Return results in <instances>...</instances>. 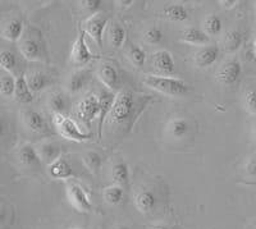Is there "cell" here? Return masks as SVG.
<instances>
[{
    "label": "cell",
    "mask_w": 256,
    "mask_h": 229,
    "mask_svg": "<svg viewBox=\"0 0 256 229\" xmlns=\"http://www.w3.org/2000/svg\"><path fill=\"white\" fill-rule=\"evenodd\" d=\"M142 84L158 92L166 94L169 96H182L188 91V86L186 82L180 78H174V77L146 74L142 80Z\"/></svg>",
    "instance_id": "6da1fadb"
},
{
    "label": "cell",
    "mask_w": 256,
    "mask_h": 229,
    "mask_svg": "<svg viewBox=\"0 0 256 229\" xmlns=\"http://www.w3.org/2000/svg\"><path fill=\"white\" fill-rule=\"evenodd\" d=\"M134 106V94L130 90L120 91L118 95H116L113 108H112L110 114H109L110 122L116 123V124H122V123H124L132 116Z\"/></svg>",
    "instance_id": "7a4b0ae2"
},
{
    "label": "cell",
    "mask_w": 256,
    "mask_h": 229,
    "mask_svg": "<svg viewBox=\"0 0 256 229\" xmlns=\"http://www.w3.org/2000/svg\"><path fill=\"white\" fill-rule=\"evenodd\" d=\"M54 126L60 136L73 142H84L91 138L90 134H84L78 128V126L72 119L63 114H54Z\"/></svg>",
    "instance_id": "3957f363"
},
{
    "label": "cell",
    "mask_w": 256,
    "mask_h": 229,
    "mask_svg": "<svg viewBox=\"0 0 256 229\" xmlns=\"http://www.w3.org/2000/svg\"><path fill=\"white\" fill-rule=\"evenodd\" d=\"M100 114V98L96 95L86 96L77 106V116L82 122L90 124Z\"/></svg>",
    "instance_id": "277c9868"
},
{
    "label": "cell",
    "mask_w": 256,
    "mask_h": 229,
    "mask_svg": "<svg viewBox=\"0 0 256 229\" xmlns=\"http://www.w3.org/2000/svg\"><path fill=\"white\" fill-rule=\"evenodd\" d=\"M96 56L92 54L88 49V44H86V38H84V32L80 31L78 36H77L76 41L73 44L72 52H70V59L76 66H84L92 59H95Z\"/></svg>",
    "instance_id": "5b68a950"
},
{
    "label": "cell",
    "mask_w": 256,
    "mask_h": 229,
    "mask_svg": "<svg viewBox=\"0 0 256 229\" xmlns=\"http://www.w3.org/2000/svg\"><path fill=\"white\" fill-rule=\"evenodd\" d=\"M242 74V64L237 59H230L224 63L216 74V81L226 86H232L240 80Z\"/></svg>",
    "instance_id": "8992f818"
},
{
    "label": "cell",
    "mask_w": 256,
    "mask_h": 229,
    "mask_svg": "<svg viewBox=\"0 0 256 229\" xmlns=\"http://www.w3.org/2000/svg\"><path fill=\"white\" fill-rule=\"evenodd\" d=\"M68 198H70V204L80 212H91V209H92V204H91L88 194L84 192V190L81 186H78L76 183H73V184L68 187Z\"/></svg>",
    "instance_id": "52a82bcc"
},
{
    "label": "cell",
    "mask_w": 256,
    "mask_h": 229,
    "mask_svg": "<svg viewBox=\"0 0 256 229\" xmlns=\"http://www.w3.org/2000/svg\"><path fill=\"white\" fill-rule=\"evenodd\" d=\"M108 24V18L102 17L100 14H95L92 17L88 18L84 24L86 27V32L94 38L99 46H102V35H104V30Z\"/></svg>",
    "instance_id": "ba28073f"
},
{
    "label": "cell",
    "mask_w": 256,
    "mask_h": 229,
    "mask_svg": "<svg viewBox=\"0 0 256 229\" xmlns=\"http://www.w3.org/2000/svg\"><path fill=\"white\" fill-rule=\"evenodd\" d=\"M152 64L158 70L166 73V74H173L176 70L174 60H173L172 54L166 50H158L152 52Z\"/></svg>",
    "instance_id": "9c48e42d"
},
{
    "label": "cell",
    "mask_w": 256,
    "mask_h": 229,
    "mask_svg": "<svg viewBox=\"0 0 256 229\" xmlns=\"http://www.w3.org/2000/svg\"><path fill=\"white\" fill-rule=\"evenodd\" d=\"M100 114L98 116V136L99 138H102V124L105 122V118L106 116L110 114L112 108H113L114 100H116V95H113L112 92H108V91H102L100 94Z\"/></svg>",
    "instance_id": "30bf717a"
},
{
    "label": "cell",
    "mask_w": 256,
    "mask_h": 229,
    "mask_svg": "<svg viewBox=\"0 0 256 229\" xmlns=\"http://www.w3.org/2000/svg\"><path fill=\"white\" fill-rule=\"evenodd\" d=\"M98 77H99V80L102 82L105 87H108L109 90L116 88V84H118V80H120V76H118L116 67L109 63L102 64V67L99 68Z\"/></svg>",
    "instance_id": "8fae6325"
},
{
    "label": "cell",
    "mask_w": 256,
    "mask_h": 229,
    "mask_svg": "<svg viewBox=\"0 0 256 229\" xmlns=\"http://www.w3.org/2000/svg\"><path fill=\"white\" fill-rule=\"evenodd\" d=\"M24 122H26L27 127L35 134H45L48 130V124L44 116L36 110H27L24 113Z\"/></svg>",
    "instance_id": "7c38bea8"
},
{
    "label": "cell",
    "mask_w": 256,
    "mask_h": 229,
    "mask_svg": "<svg viewBox=\"0 0 256 229\" xmlns=\"http://www.w3.org/2000/svg\"><path fill=\"white\" fill-rule=\"evenodd\" d=\"M49 173L56 180H68V178L73 177L72 166L62 156L52 164H50Z\"/></svg>",
    "instance_id": "4fadbf2b"
},
{
    "label": "cell",
    "mask_w": 256,
    "mask_h": 229,
    "mask_svg": "<svg viewBox=\"0 0 256 229\" xmlns=\"http://www.w3.org/2000/svg\"><path fill=\"white\" fill-rule=\"evenodd\" d=\"M218 56L219 49L216 46L204 48L195 56V64L198 68H209L216 63Z\"/></svg>",
    "instance_id": "5bb4252c"
},
{
    "label": "cell",
    "mask_w": 256,
    "mask_h": 229,
    "mask_svg": "<svg viewBox=\"0 0 256 229\" xmlns=\"http://www.w3.org/2000/svg\"><path fill=\"white\" fill-rule=\"evenodd\" d=\"M16 99L17 102H22V104H28L34 100V94H32L31 88L27 82V77L24 74H20V77L16 78Z\"/></svg>",
    "instance_id": "9a60e30c"
},
{
    "label": "cell",
    "mask_w": 256,
    "mask_h": 229,
    "mask_svg": "<svg viewBox=\"0 0 256 229\" xmlns=\"http://www.w3.org/2000/svg\"><path fill=\"white\" fill-rule=\"evenodd\" d=\"M180 41L191 44V45H206V44H209L210 38L206 32L201 31V30L188 28L182 32Z\"/></svg>",
    "instance_id": "2e32d148"
},
{
    "label": "cell",
    "mask_w": 256,
    "mask_h": 229,
    "mask_svg": "<svg viewBox=\"0 0 256 229\" xmlns=\"http://www.w3.org/2000/svg\"><path fill=\"white\" fill-rule=\"evenodd\" d=\"M134 202H136L137 209L144 212V214H148L156 205V198H155V194L152 191L145 190V191H141L140 194H137Z\"/></svg>",
    "instance_id": "e0dca14e"
},
{
    "label": "cell",
    "mask_w": 256,
    "mask_h": 229,
    "mask_svg": "<svg viewBox=\"0 0 256 229\" xmlns=\"http://www.w3.org/2000/svg\"><path fill=\"white\" fill-rule=\"evenodd\" d=\"M22 56L26 59L31 62L40 60L41 59V48L38 45V41L32 40V38H27V40L22 41L20 46Z\"/></svg>",
    "instance_id": "ac0fdd59"
},
{
    "label": "cell",
    "mask_w": 256,
    "mask_h": 229,
    "mask_svg": "<svg viewBox=\"0 0 256 229\" xmlns=\"http://www.w3.org/2000/svg\"><path fill=\"white\" fill-rule=\"evenodd\" d=\"M163 16L172 22H184L188 20V12L182 4H173L164 8Z\"/></svg>",
    "instance_id": "d6986e66"
},
{
    "label": "cell",
    "mask_w": 256,
    "mask_h": 229,
    "mask_svg": "<svg viewBox=\"0 0 256 229\" xmlns=\"http://www.w3.org/2000/svg\"><path fill=\"white\" fill-rule=\"evenodd\" d=\"M88 81V70H81L73 73L68 81V90L72 94H77L86 86Z\"/></svg>",
    "instance_id": "ffe728a7"
},
{
    "label": "cell",
    "mask_w": 256,
    "mask_h": 229,
    "mask_svg": "<svg viewBox=\"0 0 256 229\" xmlns=\"http://www.w3.org/2000/svg\"><path fill=\"white\" fill-rule=\"evenodd\" d=\"M20 160L24 166H35L41 162L40 154L35 150V148L31 145H24L20 150Z\"/></svg>",
    "instance_id": "44dd1931"
},
{
    "label": "cell",
    "mask_w": 256,
    "mask_h": 229,
    "mask_svg": "<svg viewBox=\"0 0 256 229\" xmlns=\"http://www.w3.org/2000/svg\"><path fill=\"white\" fill-rule=\"evenodd\" d=\"M242 42H244V35L240 31H230L226 34L223 40L224 49L227 50L228 52H234L241 48Z\"/></svg>",
    "instance_id": "7402d4cb"
},
{
    "label": "cell",
    "mask_w": 256,
    "mask_h": 229,
    "mask_svg": "<svg viewBox=\"0 0 256 229\" xmlns=\"http://www.w3.org/2000/svg\"><path fill=\"white\" fill-rule=\"evenodd\" d=\"M24 32V24L20 20H12L3 30V38L8 41H17Z\"/></svg>",
    "instance_id": "603a6c76"
},
{
    "label": "cell",
    "mask_w": 256,
    "mask_h": 229,
    "mask_svg": "<svg viewBox=\"0 0 256 229\" xmlns=\"http://www.w3.org/2000/svg\"><path fill=\"white\" fill-rule=\"evenodd\" d=\"M38 154H40L41 160L46 162L50 166V164H52L56 160H58L59 158H60V150H59L58 146L54 145V144L46 142L42 144V145L40 146Z\"/></svg>",
    "instance_id": "cb8c5ba5"
},
{
    "label": "cell",
    "mask_w": 256,
    "mask_h": 229,
    "mask_svg": "<svg viewBox=\"0 0 256 229\" xmlns=\"http://www.w3.org/2000/svg\"><path fill=\"white\" fill-rule=\"evenodd\" d=\"M169 134H172L176 138H182V137L186 136L190 130V123L187 122L186 119H174L170 122L168 127Z\"/></svg>",
    "instance_id": "d4e9b609"
},
{
    "label": "cell",
    "mask_w": 256,
    "mask_h": 229,
    "mask_svg": "<svg viewBox=\"0 0 256 229\" xmlns=\"http://www.w3.org/2000/svg\"><path fill=\"white\" fill-rule=\"evenodd\" d=\"M124 198V192L120 186H110L104 190V198L109 205H120Z\"/></svg>",
    "instance_id": "484cf974"
},
{
    "label": "cell",
    "mask_w": 256,
    "mask_h": 229,
    "mask_svg": "<svg viewBox=\"0 0 256 229\" xmlns=\"http://www.w3.org/2000/svg\"><path fill=\"white\" fill-rule=\"evenodd\" d=\"M113 180L118 186H126L130 180V168L126 162H118L113 168Z\"/></svg>",
    "instance_id": "4316f807"
},
{
    "label": "cell",
    "mask_w": 256,
    "mask_h": 229,
    "mask_svg": "<svg viewBox=\"0 0 256 229\" xmlns=\"http://www.w3.org/2000/svg\"><path fill=\"white\" fill-rule=\"evenodd\" d=\"M27 82H28V86L31 88L32 92H38V91L44 90L48 84V77L41 72H35L31 73V74L27 77Z\"/></svg>",
    "instance_id": "83f0119b"
},
{
    "label": "cell",
    "mask_w": 256,
    "mask_h": 229,
    "mask_svg": "<svg viewBox=\"0 0 256 229\" xmlns=\"http://www.w3.org/2000/svg\"><path fill=\"white\" fill-rule=\"evenodd\" d=\"M205 31H206L208 35L210 36H216L219 35L223 30V22H222L220 17L216 14L208 16L206 20L204 22Z\"/></svg>",
    "instance_id": "f1b7e54d"
},
{
    "label": "cell",
    "mask_w": 256,
    "mask_h": 229,
    "mask_svg": "<svg viewBox=\"0 0 256 229\" xmlns=\"http://www.w3.org/2000/svg\"><path fill=\"white\" fill-rule=\"evenodd\" d=\"M127 56L128 58H130V60H131L136 67H142L144 63H145L146 60L145 50L141 46H138V45H134V44L130 46V49H128L127 52Z\"/></svg>",
    "instance_id": "f546056e"
},
{
    "label": "cell",
    "mask_w": 256,
    "mask_h": 229,
    "mask_svg": "<svg viewBox=\"0 0 256 229\" xmlns=\"http://www.w3.org/2000/svg\"><path fill=\"white\" fill-rule=\"evenodd\" d=\"M50 108L56 114H63V112L67 108V100H66L63 94L56 92L50 96Z\"/></svg>",
    "instance_id": "4dcf8cb0"
},
{
    "label": "cell",
    "mask_w": 256,
    "mask_h": 229,
    "mask_svg": "<svg viewBox=\"0 0 256 229\" xmlns=\"http://www.w3.org/2000/svg\"><path fill=\"white\" fill-rule=\"evenodd\" d=\"M0 91L2 95L9 98V96L14 95L16 92V80L12 76H3L0 80Z\"/></svg>",
    "instance_id": "1f68e13d"
},
{
    "label": "cell",
    "mask_w": 256,
    "mask_h": 229,
    "mask_svg": "<svg viewBox=\"0 0 256 229\" xmlns=\"http://www.w3.org/2000/svg\"><path fill=\"white\" fill-rule=\"evenodd\" d=\"M126 40V30L120 24H114L110 30V42L114 48H120Z\"/></svg>",
    "instance_id": "d6a6232c"
},
{
    "label": "cell",
    "mask_w": 256,
    "mask_h": 229,
    "mask_svg": "<svg viewBox=\"0 0 256 229\" xmlns=\"http://www.w3.org/2000/svg\"><path fill=\"white\" fill-rule=\"evenodd\" d=\"M0 64H2L4 70L12 72V70H14L16 66H17V59H16V56L13 52H8V50H3L0 52Z\"/></svg>",
    "instance_id": "836d02e7"
},
{
    "label": "cell",
    "mask_w": 256,
    "mask_h": 229,
    "mask_svg": "<svg viewBox=\"0 0 256 229\" xmlns=\"http://www.w3.org/2000/svg\"><path fill=\"white\" fill-rule=\"evenodd\" d=\"M84 164H86V166H88L91 172L96 173V172L100 169V166H102V159L98 152H95V151H90V152H88V154L84 156Z\"/></svg>",
    "instance_id": "e575fe53"
},
{
    "label": "cell",
    "mask_w": 256,
    "mask_h": 229,
    "mask_svg": "<svg viewBox=\"0 0 256 229\" xmlns=\"http://www.w3.org/2000/svg\"><path fill=\"white\" fill-rule=\"evenodd\" d=\"M163 38H164V34L159 27H150V28L146 30L145 34H144V38H145L146 42L150 44V45H156V44H160L162 42V40H163Z\"/></svg>",
    "instance_id": "d590c367"
},
{
    "label": "cell",
    "mask_w": 256,
    "mask_h": 229,
    "mask_svg": "<svg viewBox=\"0 0 256 229\" xmlns=\"http://www.w3.org/2000/svg\"><path fill=\"white\" fill-rule=\"evenodd\" d=\"M246 108L251 114L256 116V90H248L244 95Z\"/></svg>",
    "instance_id": "8d00e7d4"
},
{
    "label": "cell",
    "mask_w": 256,
    "mask_h": 229,
    "mask_svg": "<svg viewBox=\"0 0 256 229\" xmlns=\"http://www.w3.org/2000/svg\"><path fill=\"white\" fill-rule=\"evenodd\" d=\"M82 6H84L86 10H88L90 13H92L95 16V13L98 12L102 6V2L100 0H86L82 3Z\"/></svg>",
    "instance_id": "74e56055"
},
{
    "label": "cell",
    "mask_w": 256,
    "mask_h": 229,
    "mask_svg": "<svg viewBox=\"0 0 256 229\" xmlns=\"http://www.w3.org/2000/svg\"><path fill=\"white\" fill-rule=\"evenodd\" d=\"M246 172L250 174L251 177L256 178V156L251 158V159L248 160V164H246Z\"/></svg>",
    "instance_id": "f35d334b"
},
{
    "label": "cell",
    "mask_w": 256,
    "mask_h": 229,
    "mask_svg": "<svg viewBox=\"0 0 256 229\" xmlns=\"http://www.w3.org/2000/svg\"><path fill=\"white\" fill-rule=\"evenodd\" d=\"M219 4H222V6H224V8L230 9L233 8V6H236L237 4H238V2H237V0H220Z\"/></svg>",
    "instance_id": "ab89813d"
},
{
    "label": "cell",
    "mask_w": 256,
    "mask_h": 229,
    "mask_svg": "<svg viewBox=\"0 0 256 229\" xmlns=\"http://www.w3.org/2000/svg\"><path fill=\"white\" fill-rule=\"evenodd\" d=\"M152 229H172L169 228L168 226H164V224H158V226H154Z\"/></svg>",
    "instance_id": "60d3db41"
},
{
    "label": "cell",
    "mask_w": 256,
    "mask_h": 229,
    "mask_svg": "<svg viewBox=\"0 0 256 229\" xmlns=\"http://www.w3.org/2000/svg\"><path fill=\"white\" fill-rule=\"evenodd\" d=\"M120 4H122V6H131V4H134V2H132V0H130V2H120Z\"/></svg>",
    "instance_id": "b9f144b4"
},
{
    "label": "cell",
    "mask_w": 256,
    "mask_h": 229,
    "mask_svg": "<svg viewBox=\"0 0 256 229\" xmlns=\"http://www.w3.org/2000/svg\"><path fill=\"white\" fill-rule=\"evenodd\" d=\"M254 56H255V59H256V38L255 41H254Z\"/></svg>",
    "instance_id": "7bdbcfd3"
},
{
    "label": "cell",
    "mask_w": 256,
    "mask_h": 229,
    "mask_svg": "<svg viewBox=\"0 0 256 229\" xmlns=\"http://www.w3.org/2000/svg\"><path fill=\"white\" fill-rule=\"evenodd\" d=\"M116 229H130V228H128V226H118Z\"/></svg>",
    "instance_id": "ee69618b"
},
{
    "label": "cell",
    "mask_w": 256,
    "mask_h": 229,
    "mask_svg": "<svg viewBox=\"0 0 256 229\" xmlns=\"http://www.w3.org/2000/svg\"><path fill=\"white\" fill-rule=\"evenodd\" d=\"M255 138H256V130H255Z\"/></svg>",
    "instance_id": "f6af8a7d"
},
{
    "label": "cell",
    "mask_w": 256,
    "mask_h": 229,
    "mask_svg": "<svg viewBox=\"0 0 256 229\" xmlns=\"http://www.w3.org/2000/svg\"><path fill=\"white\" fill-rule=\"evenodd\" d=\"M255 8H256V3H255Z\"/></svg>",
    "instance_id": "bcb514c9"
}]
</instances>
